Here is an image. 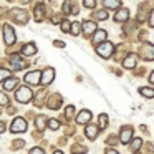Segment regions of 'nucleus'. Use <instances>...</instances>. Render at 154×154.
<instances>
[{
    "label": "nucleus",
    "mask_w": 154,
    "mask_h": 154,
    "mask_svg": "<svg viewBox=\"0 0 154 154\" xmlns=\"http://www.w3.org/2000/svg\"><path fill=\"white\" fill-rule=\"evenodd\" d=\"M15 98H17L18 103H30L32 98H33V93H32V90L28 86H22V88H18V90H17Z\"/></svg>",
    "instance_id": "nucleus-1"
},
{
    "label": "nucleus",
    "mask_w": 154,
    "mask_h": 154,
    "mask_svg": "<svg viewBox=\"0 0 154 154\" xmlns=\"http://www.w3.org/2000/svg\"><path fill=\"white\" fill-rule=\"evenodd\" d=\"M113 50H114V47H113L111 42H103V43H100L96 47V53L100 55L101 58H109L111 55H113Z\"/></svg>",
    "instance_id": "nucleus-2"
},
{
    "label": "nucleus",
    "mask_w": 154,
    "mask_h": 154,
    "mask_svg": "<svg viewBox=\"0 0 154 154\" xmlns=\"http://www.w3.org/2000/svg\"><path fill=\"white\" fill-rule=\"evenodd\" d=\"M27 128H28V123L23 119V118H15V119L12 121V124H10L12 133H23V131H27Z\"/></svg>",
    "instance_id": "nucleus-3"
},
{
    "label": "nucleus",
    "mask_w": 154,
    "mask_h": 154,
    "mask_svg": "<svg viewBox=\"0 0 154 154\" xmlns=\"http://www.w3.org/2000/svg\"><path fill=\"white\" fill-rule=\"evenodd\" d=\"M23 80H25V83H28V85H38V83H42V71H38V70L28 71V73L23 76Z\"/></svg>",
    "instance_id": "nucleus-4"
},
{
    "label": "nucleus",
    "mask_w": 154,
    "mask_h": 154,
    "mask_svg": "<svg viewBox=\"0 0 154 154\" xmlns=\"http://www.w3.org/2000/svg\"><path fill=\"white\" fill-rule=\"evenodd\" d=\"M4 40H5V43H7V45L15 43V40H17L15 32H14V28H12L10 25H4Z\"/></svg>",
    "instance_id": "nucleus-5"
},
{
    "label": "nucleus",
    "mask_w": 154,
    "mask_h": 154,
    "mask_svg": "<svg viewBox=\"0 0 154 154\" xmlns=\"http://www.w3.org/2000/svg\"><path fill=\"white\" fill-rule=\"evenodd\" d=\"M131 137H133V128L131 126H123L119 131V141L123 144H128L131 141Z\"/></svg>",
    "instance_id": "nucleus-6"
},
{
    "label": "nucleus",
    "mask_w": 154,
    "mask_h": 154,
    "mask_svg": "<svg viewBox=\"0 0 154 154\" xmlns=\"http://www.w3.org/2000/svg\"><path fill=\"white\" fill-rule=\"evenodd\" d=\"M53 78H55V70L53 68H47L45 71H42V85H43V86L50 85L51 81H53Z\"/></svg>",
    "instance_id": "nucleus-7"
},
{
    "label": "nucleus",
    "mask_w": 154,
    "mask_h": 154,
    "mask_svg": "<svg viewBox=\"0 0 154 154\" xmlns=\"http://www.w3.org/2000/svg\"><path fill=\"white\" fill-rule=\"evenodd\" d=\"M90 119H91V111L90 109L80 111V113H78V116H76V123L78 124H86Z\"/></svg>",
    "instance_id": "nucleus-8"
},
{
    "label": "nucleus",
    "mask_w": 154,
    "mask_h": 154,
    "mask_svg": "<svg viewBox=\"0 0 154 154\" xmlns=\"http://www.w3.org/2000/svg\"><path fill=\"white\" fill-rule=\"evenodd\" d=\"M141 51H143V57L146 58V60H154V45L146 43Z\"/></svg>",
    "instance_id": "nucleus-9"
},
{
    "label": "nucleus",
    "mask_w": 154,
    "mask_h": 154,
    "mask_svg": "<svg viewBox=\"0 0 154 154\" xmlns=\"http://www.w3.org/2000/svg\"><path fill=\"white\" fill-rule=\"evenodd\" d=\"M35 53H37L35 43H25L23 47H22V55H25V57H33Z\"/></svg>",
    "instance_id": "nucleus-10"
},
{
    "label": "nucleus",
    "mask_w": 154,
    "mask_h": 154,
    "mask_svg": "<svg viewBox=\"0 0 154 154\" xmlns=\"http://www.w3.org/2000/svg\"><path fill=\"white\" fill-rule=\"evenodd\" d=\"M106 37H108V33L104 30H96L93 33V43H103V42H106Z\"/></svg>",
    "instance_id": "nucleus-11"
},
{
    "label": "nucleus",
    "mask_w": 154,
    "mask_h": 154,
    "mask_svg": "<svg viewBox=\"0 0 154 154\" xmlns=\"http://www.w3.org/2000/svg\"><path fill=\"white\" fill-rule=\"evenodd\" d=\"M85 134H86L88 139H96L98 137V126H94V124H88L86 129H85Z\"/></svg>",
    "instance_id": "nucleus-12"
},
{
    "label": "nucleus",
    "mask_w": 154,
    "mask_h": 154,
    "mask_svg": "<svg viewBox=\"0 0 154 154\" xmlns=\"http://www.w3.org/2000/svg\"><path fill=\"white\" fill-rule=\"evenodd\" d=\"M123 66L126 68V70H131V68L136 66V55H128L123 61Z\"/></svg>",
    "instance_id": "nucleus-13"
},
{
    "label": "nucleus",
    "mask_w": 154,
    "mask_h": 154,
    "mask_svg": "<svg viewBox=\"0 0 154 154\" xmlns=\"http://www.w3.org/2000/svg\"><path fill=\"white\" fill-rule=\"evenodd\" d=\"M128 17H129V10H128V8H121V10L116 12L114 20H116V22H126Z\"/></svg>",
    "instance_id": "nucleus-14"
},
{
    "label": "nucleus",
    "mask_w": 154,
    "mask_h": 154,
    "mask_svg": "<svg viewBox=\"0 0 154 154\" xmlns=\"http://www.w3.org/2000/svg\"><path fill=\"white\" fill-rule=\"evenodd\" d=\"M18 85V80L17 78H7V80H4V83H2V86H4V90H14L15 86Z\"/></svg>",
    "instance_id": "nucleus-15"
},
{
    "label": "nucleus",
    "mask_w": 154,
    "mask_h": 154,
    "mask_svg": "<svg viewBox=\"0 0 154 154\" xmlns=\"http://www.w3.org/2000/svg\"><path fill=\"white\" fill-rule=\"evenodd\" d=\"M81 27H83V32H85V33H94V32L98 30V28H96V23H94V22H90V20L85 22Z\"/></svg>",
    "instance_id": "nucleus-16"
},
{
    "label": "nucleus",
    "mask_w": 154,
    "mask_h": 154,
    "mask_svg": "<svg viewBox=\"0 0 154 154\" xmlns=\"http://www.w3.org/2000/svg\"><path fill=\"white\" fill-rule=\"evenodd\" d=\"M12 66H14V70H22V68H23V60H22L20 57H18V55H15L14 58H12Z\"/></svg>",
    "instance_id": "nucleus-17"
},
{
    "label": "nucleus",
    "mask_w": 154,
    "mask_h": 154,
    "mask_svg": "<svg viewBox=\"0 0 154 154\" xmlns=\"http://www.w3.org/2000/svg\"><path fill=\"white\" fill-rule=\"evenodd\" d=\"M139 93L143 94L144 98H147V100L154 98V90H152V88H146V86H143V88H139Z\"/></svg>",
    "instance_id": "nucleus-18"
},
{
    "label": "nucleus",
    "mask_w": 154,
    "mask_h": 154,
    "mask_svg": "<svg viewBox=\"0 0 154 154\" xmlns=\"http://www.w3.org/2000/svg\"><path fill=\"white\" fill-rule=\"evenodd\" d=\"M141 146H143V139H141V137H136V139H133V143H131V149H133L134 152H137Z\"/></svg>",
    "instance_id": "nucleus-19"
},
{
    "label": "nucleus",
    "mask_w": 154,
    "mask_h": 154,
    "mask_svg": "<svg viewBox=\"0 0 154 154\" xmlns=\"http://www.w3.org/2000/svg\"><path fill=\"white\" fill-rule=\"evenodd\" d=\"M80 32H81V27H80V23H78V22L71 23V30H70V33L73 35V37H78V35H80Z\"/></svg>",
    "instance_id": "nucleus-20"
},
{
    "label": "nucleus",
    "mask_w": 154,
    "mask_h": 154,
    "mask_svg": "<svg viewBox=\"0 0 154 154\" xmlns=\"http://www.w3.org/2000/svg\"><path fill=\"white\" fill-rule=\"evenodd\" d=\"M103 4L106 8H118L119 7V2H118V0H104Z\"/></svg>",
    "instance_id": "nucleus-21"
},
{
    "label": "nucleus",
    "mask_w": 154,
    "mask_h": 154,
    "mask_svg": "<svg viewBox=\"0 0 154 154\" xmlns=\"http://www.w3.org/2000/svg\"><path fill=\"white\" fill-rule=\"evenodd\" d=\"M43 10H45V7H43V5H38V7L35 8V15H37V17H35V20H38V22L42 20V15H43Z\"/></svg>",
    "instance_id": "nucleus-22"
},
{
    "label": "nucleus",
    "mask_w": 154,
    "mask_h": 154,
    "mask_svg": "<svg viewBox=\"0 0 154 154\" xmlns=\"http://www.w3.org/2000/svg\"><path fill=\"white\" fill-rule=\"evenodd\" d=\"M45 121H47V118H45V116L37 118V123H35V124H37V128H38L40 131H43V128H45Z\"/></svg>",
    "instance_id": "nucleus-23"
},
{
    "label": "nucleus",
    "mask_w": 154,
    "mask_h": 154,
    "mask_svg": "<svg viewBox=\"0 0 154 154\" xmlns=\"http://www.w3.org/2000/svg\"><path fill=\"white\" fill-rule=\"evenodd\" d=\"M48 128L53 131H57L58 128H60V123H58V119H48Z\"/></svg>",
    "instance_id": "nucleus-24"
},
{
    "label": "nucleus",
    "mask_w": 154,
    "mask_h": 154,
    "mask_svg": "<svg viewBox=\"0 0 154 154\" xmlns=\"http://www.w3.org/2000/svg\"><path fill=\"white\" fill-rule=\"evenodd\" d=\"M106 126H108V116L106 114H100V128L104 129Z\"/></svg>",
    "instance_id": "nucleus-25"
},
{
    "label": "nucleus",
    "mask_w": 154,
    "mask_h": 154,
    "mask_svg": "<svg viewBox=\"0 0 154 154\" xmlns=\"http://www.w3.org/2000/svg\"><path fill=\"white\" fill-rule=\"evenodd\" d=\"M83 5L86 8H94L96 7V0H83Z\"/></svg>",
    "instance_id": "nucleus-26"
},
{
    "label": "nucleus",
    "mask_w": 154,
    "mask_h": 154,
    "mask_svg": "<svg viewBox=\"0 0 154 154\" xmlns=\"http://www.w3.org/2000/svg\"><path fill=\"white\" fill-rule=\"evenodd\" d=\"M96 18H98V20H106V18H108V12L106 10L96 12Z\"/></svg>",
    "instance_id": "nucleus-27"
},
{
    "label": "nucleus",
    "mask_w": 154,
    "mask_h": 154,
    "mask_svg": "<svg viewBox=\"0 0 154 154\" xmlns=\"http://www.w3.org/2000/svg\"><path fill=\"white\" fill-rule=\"evenodd\" d=\"M86 147H85V146H75V149H73V154H78V152H80V154H85V152H86Z\"/></svg>",
    "instance_id": "nucleus-28"
},
{
    "label": "nucleus",
    "mask_w": 154,
    "mask_h": 154,
    "mask_svg": "<svg viewBox=\"0 0 154 154\" xmlns=\"http://www.w3.org/2000/svg\"><path fill=\"white\" fill-rule=\"evenodd\" d=\"M70 30H71L70 22H61V32H70Z\"/></svg>",
    "instance_id": "nucleus-29"
},
{
    "label": "nucleus",
    "mask_w": 154,
    "mask_h": 154,
    "mask_svg": "<svg viewBox=\"0 0 154 154\" xmlns=\"http://www.w3.org/2000/svg\"><path fill=\"white\" fill-rule=\"evenodd\" d=\"M73 111H75V106H71V104H70V106H66V109H65V116L70 118L71 114H73Z\"/></svg>",
    "instance_id": "nucleus-30"
},
{
    "label": "nucleus",
    "mask_w": 154,
    "mask_h": 154,
    "mask_svg": "<svg viewBox=\"0 0 154 154\" xmlns=\"http://www.w3.org/2000/svg\"><path fill=\"white\" fill-rule=\"evenodd\" d=\"M70 7H71V2H70V0H66V4L63 5V12H65V14H66V15L70 14V10H71Z\"/></svg>",
    "instance_id": "nucleus-31"
},
{
    "label": "nucleus",
    "mask_w": 154,
    "mask_h": 154,
    "mask_svg": "<svg viewBox=\"0 0 154 154\" xmlns=\"http://www.w3.org/2000/svg\"><path fill=\"white\" fill-rule=\"evenodd\" d=\"M23 144H25V143H23V141L20 139V141H15V143L12 144V147H14V149H20V147L23 146Z\"/></svg>",
    "instance_id": "nucleus-32"
},
{
    "label": "nucleus",
    "mask_w": 154,
    "mask_h": 154,
    "mask_svg": "<svg viewBox=\"0 0 154 154\" xmlns=\"http://www.w3.org/2000/svg\"><path fill=\"white\" fill-rule=\"evenodd\" d=\"M30 154H45V151L40 147H33V149H30Z\"/></svg>",
    "instance_id": "nucleus-33"
},
{
    "label": "nucleus",
    "mask_w": 154,
    "mask_h": 154,
    "mask_svg": "<svg viewBox=\"0 0 154 154\" xmlns=\"http://www.w3.org/2000/svg\"><path fill=\"white\" fill-rule=\"evenodd\" d=\"M7 76H8V70H2V71H0V78H2V80H7Z\"/></svg>",
    "instance_id": "nucleus-34"
},
{
    "label": "nucleus",
    "mask_w": 154,
    "mask_h": 154,
    "mask_svg": "<svg viewBox=\"0 0 154 154\" xmlns=\"http://www.w3.org/2000/svg\"><path fill=\"white\" fill-rule=\"evenodd\" d=\"M0 101H2V104H4V106H7V103H8V100H7V96H5V94H0Z\"/></svg>",
    "instance_id": "nucleus-35"
},
{
    "label": "nucleus",
    "mask_w": 154,
    "mask_h": 154,
    "mask_svg": "<svg viewBox=\"0 0 154 154\" xmlns=\"http://www.w3.org/2000/svg\"><path fill=\"white\" fill-rule=\"evenodd\" d=\"M53 45H55V47H58V48H63V47H65V43H61V42H60V40H57V42H53Z\"/></svg>",
    "instance_id": "nucleus-36"
},
{
    "label": "nucleus",
    "mask_w": 154,
    "mask_h": 154,
    "mask_svg": "<svg viewBox=\"0 0 154 154\" xmlns=\"http://www.w3.org/2000/svg\"><path fill=\"white\" fill-rule=\"evenodd\" d=\"M149 23H151V27H154V12L151 14V20H149Z\"/></svg>",
    "instance_id": "nucleus-37"
},
{
    "label": "nucleus",
    "mask_w": 154,
    "mask_h": 154,
    "mask_svg": "<svg viewBox=\"0 0 154 154\" xmlns=\"http://www.w3.org/2000/svg\"><path fill=\"white\" fill-rule=\"evenodd\" d=\"M106 154H119V152H116L114 149H106Z\"/></svg>",
    "instance_id": "nucleus-38"
},
{
    "label": "nucleus",
    "mask_w": 154,
    "mask_h": 154,
    "mask_svg": "<svg viewBox=\"0 0 154 154\" xmlns=\"http://www.w3.org/2000/svg\"><path fill=\"white\" fill-rule=\"evenodd\" d=\"M149 81H151V83H152V85H154V71H152V73H151V75H149Z\"/></svg>",
    "instance_id": "nucleus-39"
},
{
    "label": "nucleus",
    "mask_w": 154,
    "mask_h": 154,
    "mask_svg": "<svg viewBox=\"0 0 154 154\" xmlns=\"http://www.w3.org/2000/svg\"><path fill=\"white\" fill-rule=\"evenodd\" d=\"M53 154H63V151H55Z\"/></svg>",
    "instance_id": "nucleus-40"
},
{
    "label": "nucleus",
    "mask_w": 154,
    "mask_h": 154,
    "mask_svg": "<svg viewBox=\"0 0 154 154\" xmlns=\"http://www.w3.org/2000/svg\"><path fill=\"white\" fill-rule=\"evenodd\" d=\"M22 2H23V4H27V0H22Z\"/></svg>",
    "instance_id": "nucleus-41"
}]
</instances>
